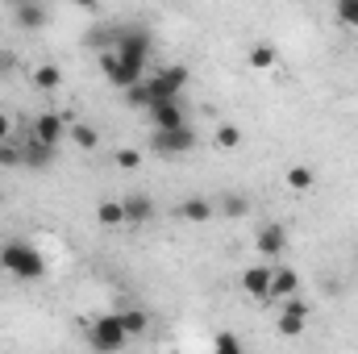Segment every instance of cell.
Listing matches in <instances>:
<instances>
[{
  "mask_svg": "<svg viewBox=\"0 0 358 354\" xmlns=\"http://www.w3.org/2000/svg\"><path fill=\"white\" fill-rule=\"evenodd\" d=\"M63 134H67V121H63L59 113H42V117L34 121V129H29V138L42 142V146H59Z\"/></svg>",
  "mask_w": 358,
  "mask_h": 354,
  "instance_id": "obj_6",
  "label": "cell"
},
{
  "mask_svg": "<svg viewBox=\"0 0 358 354\" xmlns=\"http://www.w3.org/2000/svg\"><path fill=\"white\" fill-rule=\"evenodd\" d=\"M0 163H4V167H21V146H17V142H4V146H0Z\"/></svg>",
  "mask_w": 358,
  "mask_h": 354,
  "instance_id": "obj_26",
  "label": "cell"
},
{
  "mask_svg": "<svg viewBox=\"0 0 358 354\" xmlns=\"http://www.w3.org/2000/svg\"><path fill=\"white\" fill-rule=\"evenodd\" d=\"M13 67H17V55L13 50H0V76H8Z\"/></svg>",
  "mask_w": 358,
  "mask_h": 354,
  "instance_id": "obj_28",
  "label": "cell"
},
{
  "mask_svg": "<svg viewBox=\"0 0 358 354\" xmlns=\"http://www.w3.org/2000/svg\"><path fill=\"white\" fill-rule=\"evenodd\" d=\"M196 146V129L187 125V129H171V134H155L150 138V150L155 155H163V159H179V155H187Z\"/></svg>",
  "mask_w": 358,
  "mask_h": 354,
  "instance_id": "obj_5",
  "label": "cell"
},
{
  "mask_svg": "<svg viewBox=\"0 0 358 354\" xmlns=\"http://www.w3.org/2000/svg\"><path fill=\"white\" fill-rule=\"evenodd\" d=\"M275 59H279V55H275V46H267V42L250 46V55H246V63H250V67H259V71H271V67H275Z\"/></svg>",
  "mask_w": 358,
  "mask_h": 354,
  "instance_id": "obj_20",
  "label": "cell"
},
{
  "mask_svg": "<svg viewBox=\"0 0 358 354\" xmlns=\"http://www.w3.org/2000/svg\"><path fill=\"white\" fill-rule=\"evenodd\" d=\"M4 142H13V121L0 113V146H4Z\"/></svg>",
  "mask_w": 358,
  "mask_h": 354,
  "instance_id": "obj_29",
  "label": "cell"
},
{
  "mask_svg": "<svg viewBox=\"0 0 358 354\" xmlns=\"http://www.w3.org/2000/svg\"><path fill=\"white\" fill-rule=\"evenodd\" d=\"M50 163H55V146H42V142L25 138V146H21V167H29V171H46Z\"/></svg>",
  "mask_w": 358,
  "mask_h": 354,
  "instance_id": "obj_14",
  "label": "cell"
},
{
  "mask_svg": "<svg viewBox=\"0 0 358 354\" xmlns=\"http://www.w3.org/2000/svg\"><path fill=\"white\" fill-rule=\"evenodd\" d=\"M255 246H259V255H267V259H279V255L287 250V229L271 221V225H263V229H259Z\"/></svg>",
  "mask_w": 358,
  "mask_h": 354,
  "instance_id": "obj_10",
  "label": "cell"
},
{
  "mask_svg": "<svg viewBox=\"0 0 358 354\" xmlns=\"http://www.w3.org/2000/svg\"><path fill=\"white\" fill-rule=\"evenodd\" d=\"M71 138H76L84 150H96V146H100V134H96V125H84V121H80V125H71Z\"/></svg>",
  "mask_w": 358,
  "mask_h": 354,
  "instance_id": "obj_23",
  "label": "cell"
},
{
  "mask_svg": "<svg viewBox=\"0 0 358 354\" xmlns=\"http://www.w3.org/2000/svg\"><path fill=\"white\" fill-rule=\"evenodd\" d=\"M221 200H225V204H217L221 213H229V217H242L246 213V200L242 196H221Z\"/></svg>",
  "mask_w": 358,
  "mask_h": 354,
  "instance_id": "obj_27",
  "label": "cell"
},
{
  "mask_svg": "<svg viewBox=\"0 0 358 354\" xmlns=\"http://www.w3.org/2000/svg\"><path fill=\"white\" fill-rule=\"evenodd\" d=\"M96 221H100L104 229L125 225V204H121V200H100V204H96Z\"/></svg>",
  "mask_w": 358,
  "mask_h": 354,
  "instance_id": "obj_16",
  "label": "cell"
},
{
  "mask_svg": "<svg viewBox=\"0 0 358 354\" xmlns=\"http://www.w3.org/2000/svg\"><path fill=\"white\" fill-rule=\"evenodd\" d=\"M121 204H125V225H146L155 217V200L146 192H129Z\"/></svg>",
  "mask_w": 358,
  "mask_h": 354,
  "instance_id": "obj_11",
  "label": "cell"
},
{
  "mask_svg": "<svg viewBox=\"0 0 358 354\" xmlns=\"http://www.w3.org/2000/svg\"><path fill=\"white\" fill-rule=\"evenodd\" d=\"M242 288H246L250 300H271V267H246Z\"/></svg>",
  "mask_w": 358,
  "mask_h": 354,
  "instance_id": "obj_12",
  "label": "cell"
},
{
  "mask_svg": "<svg viewBox=\"0 0 358 354\" xmlns=\"http://www.w3.org/2000/svg\"><path fill=\"white\" fill-rule=\"evenodd\" d=\"M183 88H187V67H163V71L146 76L138 88L125 92V104L150 113V108H163V104H179Z\"/></svg>",
  "mask_w": 358,
  "mask_h": 354,
  "instance_id": "obj_2",
  "label": "cell"
},
{
  "mask_svg": "<svg viewBox=\"0 0 358 354\" xmlns=\"http://www.w3.org/2000/svg\"><path fill=\"white\" fill-rule=\"evenodd\" d=\"M213 138H217V146H221V150H238V146H242V129H238V125H229V121H225V125H217V134H213Z\"/></svg>",
  "mask_w": 358,
  "mask_h": 354,
  "instance_id": "obj_21",
  "label": "cell"
},
{
  "mask_svg": "<svg viewBox=\"0 0 358 354\" xmlns=\"http://www.w3.org/2000/svg\"><path fill=\"white\" fill-rule=\"evenodd\" d=\"M292 296H300L296 267H271V300H292Z\"/></svg>",
  "mask_w": 358,
  "mask_h": 354,
  "instance_id": "obj_7",
  "label": "cell"
},
{
  "mask_svg": "<svg viewBox=\"0 0 358 354\" xmlns=\"http://www.w3.org/2000/svg\"><path fill=\"white\" fill-rule=\"evenodd\" d=\"M338 21H346L350 29H358V0H338Z\"/></svg>",
  "mask_w": 358,
  "mask_h": 354,
  "instance_id": "obj_24",
  "label": "cell"
},
{
  "mask_svg": "<svg viewBox=\"0 0 358 354\" xmlns=\"http://www.w3.org/2000/svg\"><path fill=\"white\" fill-rule=\"evenodd\" d=\"M179 217L192 221V225H204V221L217 217V200H208V196H187V200H179Z\"/></svg>",
  "mask_w": 358,
  "mask_h": 354,
  "instance_id": "obj_9",
  "label": "cell"
},
{
  "mask_svg": "<svg viewBox=\"0 0 358 354\" xmlns=\"http://www.w3.org/2000/svg\"><path fill=\"white\" fill-rule=\"evenodd\" d=\"M283 179H287V187H292V192H313V183H317L313 167H304V163H292Z\"/></svg>",
  "mask_w": 358,
  "mask_h": 354,
  "instance_id": "obj_17",
  "label": "cell"
},
{
  "mask_svg": "<svg viewBox=\"0 0 358 354\" xmlns=\"http://www.w3.org/2000/svg\"><path fill=\"white\" fill-rule=\"evenodd\" d=\"M150 121H155V134H171V129H187V113H183V100L179 104H163V108H150Z\"/></svg>",
  "mask_w": 358,
  "mask_h": 354,
  "instance_id": "obj_8",
  "label": "cell"
},
{
  "mask_svg": "<svg viewBox=\"0 0 358 354\" xmlns=\"http://www.w3.org/2000/svg\"><path fill=\"white\" fill-rule=\"evenodd\" d=\"M125 342H129V334H125V325H121L117 313H100L88 325V346L96 354H121Z\"/></svg>",
  "mask_w": 358,
  "mask_h": 354,
  "instance_id": "obj_4",
  "label": "cell"
},
{
  "mask_svg": "<svg viewBox=\"0 0 358 354\" xmlns=\"http://www.w3.org/2000/svg\"><path fill=\"white\" fill-rule=\"evenodd\" d=\"M34 84L42 92H55L59 84H63V71L55 67V63H42V67H34Z\"/></svg>",
  "mask_w": 358,
  "mask_h": 354,
  "instance_id": "obj_19",
  "label": "cell"
},
{
  "mask_svg": "<svg viewBox=\"0 0 358 354\" xmlns=\"http://www.w3.org/2000/svg\"><path fill=\"white\" fill-rule=\"evenodd\" d=\"M13 21H17L21 29H42V25L50 21V8H46V4H29V0H21V4H13Z\"/></svg>",
  "mask_w": 358,
  "mask_h": 354,
  "instance_id": "obj_13",
  "label": "cell"
},
{
  "mask_svg": "<svg viewBox=\"0 0 358 354\" xmlns=\"http://www.w3.org/2000/svg\"><path fill=\"white\" fill-rule=\"evenodd\" d=\"M0 271H8V275H17V279H42L46 275V255L34 246V242H21V238H13V242H4L0 246Z\"/></svg>",
  "mask_w": 358,
  "mask_h": 354,
  "instance_id": "obj_3",
  "label": "cell"
},
{
  "mask_svg": "<svg viewBox=\"0 0 358 354\" xmlns=\"http://www.w3.org/2000/svg\"><path fill=\"white\" fill-rule=\"evenodd\" d=\"M150 46H155V38H150L146 29H138V25H121L117 46H113V50H100V71H104V80H108L113 88H121V92L138 88V84L146 80Z\"/></svg>",
  "mask_w": 358,
  "mask_h": 354,
  "instance_id": "obj_1",
  "label": "cell"
},
{
  "mask_svg": "<svg viewBox=\"0 0 358 354\" xmlns=\"http://www.w3.org/2000/svg\"><path fill=\"white\" fill-rule=\"evenodd\" d=\"M117 167H125V171H138L142 167V155L138 150H117V159H113Z\"/></svg>",
  "mask_w": 358,
  "mask_h": 354,
  "instance_id": "obj_25",
  "label": "cell"
},
{
  "mask_svg": "<svg viewBox=\"0 0 358 354\" xmlns=\"http://www.w3.org/2000/svg\"><path fill=\"white\" fill-rule=\"evenodd\" d=\"M304 325H308V317H304V313H296V309H283V313L275 317L279 338H300V334H304Z\"/></svg>",
  "mask_w": 358,
  "mask_h": 354,
  "instance_id": "obj_15",
  "label": "cell"
},
{
  "mask_svg": "<svg viewBox=\"0 0 358 354\" xmlns=\"http://www.w3.org/2000/svg\"><path fill=\"white\" fill-rule=\"evenodd\" d=\"M213 354H246V351H242V342H238V334H229V330H221V334L213 338Z\"/></svg>",
  "mask_w": 358,
  "mask_h": 354,
  "instance_id": "obj_22",
  "label": "cell"
},
{
  "mask_svg": "<svg viewBox=\"0 0 358 354\" xmlns=\"http://www.w3.org/2000/svg\"><path fill=\"white\" fill-rule=\"evenodd\" d=\"M117 317H121V325H125L129 338H138V334L150 330V313H142V309H125V313H117Z\"/></svg>",
  "mask_w": 358,
  "mask_h": 354,
  "instance_id": "obj_18",
  "label": "cell"
}]
</instances>
